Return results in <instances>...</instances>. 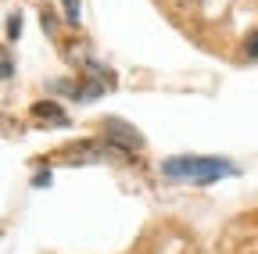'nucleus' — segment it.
<instances>
[{
  "label": "nucleus",
  "instance_id": "nucleus-6",
  "mask_svg": "<svg viewBox=\"0 0 258 254\" xmlns=\"http://www.w3.org/2000/svg\"><path fill=\"white\" fill-rule=\"evenodd\" d=\"M247 54H251V57L258 61V29H254V33L247 36Z\"/></svg>",
  "mask_w": 258,
  "mask_h": 254
},
{
  "label": "nucleus",
  "instance_id": "nucleus-2",
  "mask_svg": "<svg viewBox=\"0 0 258 254\" xmlns=\"http://www.w3.org/2000/svg\"><path fill=\"white\" fill-rule=\"evenodd\" d=\"M104 140H111V143H118V147H129V150H140L144 147V136L133 129V125H125L122 118H104Z\"/></svg>",
  "mask_w": 258,
  "mask_h": 254
},
{
  "label": "nucleus",
  "instance_id": "nucleus-4",
  "mask_svg": "<svg viewBox=\"0 0 258 254\" xmlns=\"http://www.w3.org/2000/svg\"><path fill=\"white\" fill-rule=\"evenodd\" d=\"M18 36H22V18L11 15V18H8V40H18Z\"/></svg>",
  "mask_w": 258,
  "mask_h": 254
},
{
  "label": "nucleus",
  "instance_id": "nucleus-7",
  "mask_svg": "<svg viewBox=\"0 0 258 254\" xmlns=\"http://www.w3.org/2000/svg\"><path fill=\"white\" fill-rule=\"evenodd\" d=\"M32 183H36V186H47V183H50V172H40V176L32 179Z\"/></svg>",
  "mask_w": 258,
  "mask_h": 254
},
{
  "label": "nucleus",
  "instance_id": "nucleus-3",
  "mask_svg": "<svg viewBox=\"0 0 258 254\" xmlns=\"http://www.w3.org/2000/svg\"><path fill=\"white\" fill-rule=\"evenodd\" d=\"M32 115H36V118H50V125H69L64 111H61L54 101H40V104H32Z\"/></svg>",
  "mask_w": 258,
  "mask_h": 254
},
{
  "label": "nucleus",
  "instance_id": "nucleus-5",
  "mask_svg": "<svg viewBox=\"0 0 258 254\" xmlns=\"http://www.w3.org/2000/svg\"><path fill=\"white\" fill-rule=\"evenodd\" d=\"M61 4H64V18L79 22V0H61Z\"/></svg>",
  "mask_w": 258,
  "mask_h": 254
},
{
  "label": "nucleus",
  "instance_id": "nucleus-1",
  "mask_svg": "<svg viewBox=\"0 0 258 254\" xmlns=\"http://www.w3.org/2000/svg\"><path fill=\"white\" fill-rule=\"evenodd\" d=\"M161 176L172 183H219L222 176H233V165L222 161V157H165L161 161Z\"/></svg>",
  "mask_w": 258,
  "mask_h": 254
}]
</instances>
